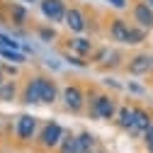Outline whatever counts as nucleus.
I'll return each instance as SVG.
<instances>
[{"mask_svg": "<svg viewBox=\"0 0 153 153\" xmlns=\"http://www.w3.org/2000/svg\"><path fill=\"white\" fill-rule=\"evenodd\" d=\"M61 100H63V107H66L68 112L78 114V112H83L85 105H88V95L83 92V88H80L78 83H68V85L61 90Z\"/></svg>", "mask_w": 153, "mask_h": 153, "instance_id": "obj_3", "label": "nucleus"}, {"mask_svg": "<svg viewBox=\"0 0 153 153\" xmlns=\"http://www.w3.org/2000/svg\"><path fill=\"white\" fill-rule=\"evenodd\" d=\"M27 3H34V0H27Z\"/></svg>", "mask_w": 153, "mask_h": 153, "instance_id": "obj_34", "label": "nucleus"}, {"mask_svg": "<svg viewBox=\"0 0 153 153\" xmlns=\"http://www.w3.org/2000/svg\"><path fill=\"white\" fill-rule=\"evenodd\" d=\"M59 85H56V80L46 78V75H42V105H53L56 100H59Z\"/></svg>", "mask_w": 153, "mask_h": 153, "instance_id": "obj_12", "label": "nucleus"}, {"mask_svg": "<svg viewBox=\"0 0 153 153\" xmlns=\"http://www.w3.org/2000/svg\"><path fill=\"white\" fill-rule=\"evenodd\" d=\"M114 124H117L122 131H129L134 124V105H122L117 109V117H114Z\"/></svg>", "mask_w": 153, "mask_h": 153, "instance_id": "obj_14", "label": "nucleus"}, {"mask_svg": "<svg viewBox=\"0 0 153 153\" xmlns=\"http://www.w3.org/2000/svg\"><path fill=\"white\" fill-rule=\"evenodd\" d=\"M59 153H80V148H78V139H75L71 131L63 134V139H61V143H59Z\"/></svg>", "mask_w": 153, "mask_h": 153, "instance_id": "obj_19", "label": "nucleus"}, {"mask_svg": "<svg viewBox=\"0 0 153 153\" xmlns=\"http://www.w3.org/2000/svg\"><path fill=\"white\" fill-rule=\"evenodd\" d=\"M75 139H78V148H80V153H92V151H95V146H97V139H95L90 131L78 134Z\"/></svg>", "mask_w": 153, "mask_h": 153, "instance_id": "obj_18", "label": "nucleus"}, {"mask_svg": "<svg viewBox=\"0 0 153 153\" xmlns=\"http://www.w3.org/2000/svg\"><path fill=\"white\" fill-rule=\"evenodd\" d=\"M7 15H10V22L17 25V27H25L27 20H29V10L20 3H10L7 5Z\"/></svg>", "mask_w": 153, "mask_h": 153, "instance_id": "obj_13", "label": "nucleus"}, {"mask_svg": "<svg viewBox=\"0 0 153 153\" xmlns=\"http://www.w3.org/2000/svg\"><path fill=\"white\" fill-rule=\"evenodd\" d=\"M141 141H143V143H151V141H153V124H151V126H148V129L143 131V136H141Z\"/></svg>", "mask_w": 153, "mask_h": 153, "instance_id": "obj_28", "label": "nucleus"}, {"mask_svg": "<svg viewBox=\"0 0 153 153\" xmlns=\"http://www.w3.org/2000/svg\"><path fill=\"white\" fill-rule=\"evenodd\" d=\"M71 51L85 59V56H92L95 53V44L90 39H85V36H75V39H71Z\"/></svg>", "mask_w": 153, "mask_h": 153, "instance_id": "obj_15", "label": "nucleus"}, {"mask_svg": "<svg viewBox=\"0 0 153 153\" xmlns=\"http://www.w3.org/2000/svg\"><path fill=\"white\" fill-rule=\"evenodd\" d=\"M39 7H42V15L46 17L51 25L63 22V20H66V12H68L66 0H42V3H39Z\"/></svg>", "mask_w": 153, "mask_h": 153, "instance_id": "obj_6", "label": "nucleus"}, {"mask_svg": "<svg viewBox=\"0 0 153 153\" xmlns=\"http://www.w3.org/2000/svg\"><path fill=\"white\" fill-rule=\"evenodd\" d=\"M131 17H134V25H139V27H143V29H153V7L146 3H134L131 5Z\"/></svg>", "mask_w": 153, "mask_h": 153, "instance_id": "obj_8", "label": "nucleus"}, {"mask_svg": "<svg viewBox=\"0 0 153 153\" xmlns=\"http://www.w3.org/2000/svg\"><path fill=\"white\" fill-rule=\"evenodd\" d=\"M36 34H39L42 42H53V39H56V29H51V27H39Z\"/></svg>", "mask_w": 153, "mask_h": 153, "instance_id": "obj_23", "label": "nucleus"}, {"mask_svg": "<svg viewBox=\"0 0 153 153\" xmlns=\"http://www.w3.org/2000/svg\"><path fill=\"white\" fill-rule=\"evenodd\" d=\"M0 59H3V56H0ZM0 66H3V61H0Z\"/></svg>", "mask_w": 153, "mask_h": 153, "instance_id": "obj_33", "label": "nucleus"}, {"mask_svg": "<svg viewBox=\"0 0 153 153\" xmlns=\"http://www.w3.org/2000/svg\"><path fill=\"white\" fill-rule=\"evenodd\" d=\"M22 102L25 105H42V75L27 78L22 88Z\"/></svg>", "mask_w": 153, "mask_h": 153, "instance_id": "obj_9", "label": "nucleus"}, {"mask_svg": "<svg viewBox=\"0 0 153 153\" xmlns=\"http://www.w3.org/2000/svg\"><path fill=\"white\" fill-rule=\"evenodd\" d=\"M129 29H131V25H129L126 20H122V17H114V20L109 22V39H112V42H117V44H124V46H126Z\"/></svg>", "mask_w": 153, "mask_h": 153, "instance_id": "obj_11", "label": "nucleus"}, {"mask_svg": "<svg viewBox=\"0 0 153 153\" xmlns=\"http://www.w3.org/2000/svg\"><path fill=\"white\" fill-rule=\"evenodd\" d=\"M63 25H66L68 32H73V34H83V32L88 29V20H85V15H83L80 7H68Z\"/></svg>", "mask_w": 153, "mask_h": 153, "instance_id": "obj_10", "label": "nucleus"}, {"mask_svg": "<svg viewBox=\"0 0 153 153\" xmlns=\"http://www.w3.org/2000/svg\"><path fill=\"white\" fill-rule=\"evenodd\" d=\"M146 36H148V29H143V27H139V25H131L129 36H126V46H139V44H143Z\"/></svg>", "mask_w": 153, "mask_h": 153, "instance_id": "obj_17", "label": "nucleus"}, {"mask_svg": "<svg viewBox=\"0 0 153 153\" xmlns=\"http://www.w3.org/2000/svg\"><path fill=\"white\" fill-rule=\"evenodd\" d=\"M107 5L114 10H126L129 7V0H107Z\"/></svg>", "mask_w": 153, "mask_h": 153, "instance_id": "obj_26", "label": "nucleus"}, {"mask_svg": "<svg viewBox=\"0 0 153 153\" xmlns=\"http://www.w3.org/2000/svg\"><path fill=\"white\" fill-rule=\"evenodd\" d=\"M63 134H66V129L59 122H46V124H42V129H39V134H36L34 141H36V146L44 148V151H53V148H59Z\"/></svg>", "mask_w": 153, "mask_h": 153, "instance_id": "obj_2", "label": "nucleus"}, {"mask_svg": "<svg viewBox=\"0 0 153 153\" xmlns=\"http://www.w3.org/2000/svg\"><path fill=\"white\" fill-rule=\"evenodd\" d=\"M146 148H148V153H153V141H151V143H146Z\"/></svg>", "mask_w": 153, "mask_h": 153, "instance_id": "obj_30", "label": "nucleus"}, {"mask_svg": "<svg viewBox=\"0 0 153 153\" xmlns=\"http://www.w3.org/2000/svg\"><path fill=\"white\" fill-rule=\"evenodd\" d=\"M146 3H148V5H151V7H153V0H146Z\"/></svg>", "mask_w": 153, "mask_h": 153, "instance_id": "obj_31", "label": "nucleus"}, {"mask_svg": "<svg viewBox=\"0 0 153 153\" xmlns=\"http://www.w3.org/2000/svg\"><path fill=\"white\" fill-rule=\"evenodd\" d=\"M92 153H105V151H92Z\"/></svg>", "mask_w": 153, "mask_h": 153, "instance_id": "obj_32", "label": "nucleus"}, {"mask_svg": "<svg viewBox=\"0 0 153 153\" xmlns=\"http://www.w3.org/2000/svg\"><path fill=\"white\" fill-rule=\"evenodd\" d=\"M63 59L75 68H88V61H83V56H78V53H63Z\"/></svg>", "mask_w": 153, "mask_h": 153, "instance_id": "obj_22", "label": "nucleus"}, {"mask_svg": "<svg viewBox=\"0 0 153 153\" xmlns=\"http://www.w3.org/2000/svg\"><path fill=\"white\" fill-rule=\"evenodd\" d=\"M39 134V119L32 117V114H20L15 124V139L17 143H32Z\"/></svg>", "mask_w": 153, "mask_h": 153, "instance_id": "obj_4", "label": "nucleus"}, {"mask_svg": "<svg viewBox=\"0 0 153 153\" xmlns=\"http://www.w3.org/2000/svg\"><path fill=\"white\" fill-rule=\"evenodd\" d=\"M151 124H153V114H151L146 107H136V105H134V124H131V129H129L126 134L134 136V139H141L143 131H146Z\"/></svg>", "mask_w": 153, "mask_h": 153, "instance_id": "obj_7", "label": "nucleus"}, {"mask_svg": "<svg viewBox=\"0 0 153 153\" xmlns=\"http://www.w3.org/2000/svg\"><path fill=\"white\" fill-rule=\"evenodd\" d=\"M0 46H7V49H22V42H17L15 36H7L0 32Z\"/></svg>", "mask_w": 153, "mask_h": 153, "instance_id": "obj_21", "label": "nucleus"}, {"mask_svg": "<svg viewBox=\"0 0 153 153\" xmlns=\"http://www.w3.org/2000/svg\"><path fill=\"white\" fill-rule=\"evenodd\" d=\"M88 107H90V114L100 122H114L117 117V100L107 92H88Z\"/></svg>", "mask_w": 153, "mask_h": 153, "instance_id": "obj_1", "label": "nucleus"}, {"mask_svg": "<svg viewBox=\"0 0 153 153\" xmlns=\"http://www.w3.org/2000/svg\"><path fill=\"white\" fill-rule=\"evenodd\" d=\"M5 80H7V75H5V73H3V68H0V85H3V83H5Z\"/></svg>", "mask_w": 153, "mask_h": 153, "instance_id": "obj_29", "label": "nucleus"}, {"mask_svg": "<svg viewBox=\"0 0 153 153\" xmlns=\"http://www.w3.org/2000/svg\"><path fill=\"white\" fill-rule=\"evenodd\" d=\"M105 85L107 88H112V90H124L126 85H122V83H117V80H114V78H105Z\"/></svg>", "mask_w": 153, "mask_h": 153, "instance_id": "obj_27", "label": "nucleus"}, {"mask_svg": "<svg viewBox=\"0 0 153 153\" xmlns=\"http://www.w3.org/2000/svg\"><path fill=\"white\" fill-rule=\"evenodd\" d=\"M126 90H129V92H134V95H141V97L146 95V88H141L139 83H134V80H129V83H126Z\"/></svg>", "mask_w": 153, "mask_h": 153, "instance_id": "obj_24", "label": "nucleus"}, {"mask_svg": "<svg viewBox=\"0 0 153 153\" xmlns=\"http://www.w3.org/2000/svg\"><path fill=\"white\" fill-rule=\"evenodd\" d=\"M0 68H3V73L5 75H17V73H20V66H17V63H5V66H0Z\"/></svg>", "mask_w": 153, "mask_h": 153, "instance_id": "obj_25", "label": "nucleus"}, {"mask_svg": "<svg viewBox=\"0 0 153 153\" xmlns=\"http://www.w3.org/2000/svg\"><path fill=\"white\" fill-rule=\"evenodd\" d=\"M126 73L134 78H143V75L153 73V53H136L126 61Z\"/></svg>", "mask_w": 153, "mask_h": 153, "instance_id": "obj_5", "label": "nucleus"}, {"mask_svg": "<svg viewBox=\"0 0 153 153\" xmlns=\"http://www.w3.org/2000/svg\"><path fill=\"white\" fill-rule=\"evenodd\" d=\"M0 56H3L5 61H10V63H17V66H22V63L27 61V53H25L22 49H7V46H0Z\"/></svg>", "mask_w": 153, "mask_h": 153, "instance_id": "obj_16", "label": "nucleus"}, {"mask_svg": "<svg viewBox=\"0 0 153 153\" xmlns=\"http://www.w3.org/2000/svg\"><path fill=\"white\" fill-rule=\"evenodd\" d=\"M15 97H17V83L7 78L3 85H0V102H12Z\"/></svg>", "mask_w": 153, "mask_h": 153, "instance_id": "obj_20", "label": "nucleus"}]
</instances>
